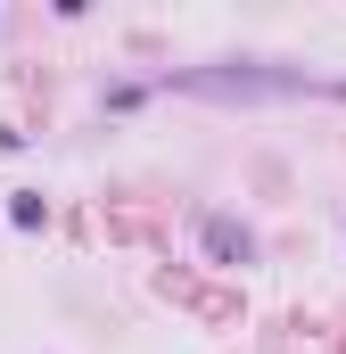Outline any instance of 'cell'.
Masks as SVG:
<instances>
[{"mask_svg":"<svg viewBox=\"0 0 346 354\" xmlns=\"http://www.w3.org/2000/svg\"><path fill=\"white\" fill-rule=\"evenodd\" d=\"M206 239H215L223 256H248V231H231V223H206Z\"/></svg>","mask_w":346,"mask_h":354,"instance_id":"6da1fadb","label":"cell"}]
</instances>
